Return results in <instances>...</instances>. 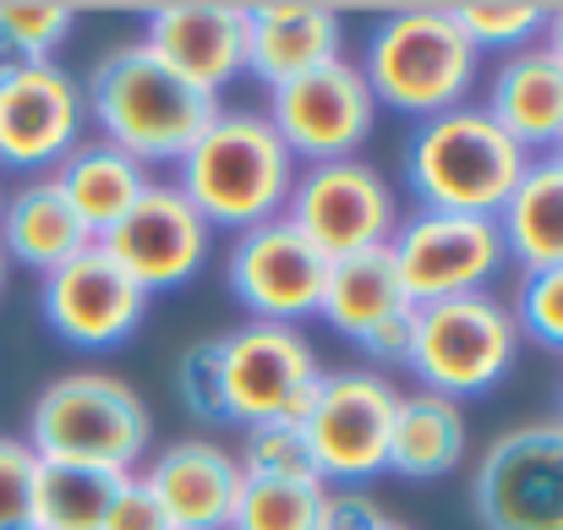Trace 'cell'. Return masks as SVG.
<instances>
[{
	"mask_svg": "<svg viewBox=\"0 0 563 530\" xmlns=\"http://www.w3.org/2000/svg\"><path fill=\"white\" fill-rule=\"evenodd\" d=\"M137 471H104V465H77V460H38L33 471V530H104V515L115 493Z\"/></svg>",
	"mask_w": 563,
	"mask_h": 530,
	"instance_id": "d4e9b609",
	"label": "cell"
},
{
	"mask_svg": "<svg viewBox=\"0 0 563 530\" xmlns=\"http://www.w3.org/2000/svg\"><path fill=\"white\" fill-rule=\"evenodd\" d=\"M465 460V410L432 388L399 394L394 427H388V460L383 471L410 482H438Z\"/></svg>",
	"mask_w": 563,
	"mask_h": 530,
	"instance_id": "603a6c76",
	"label": "cell"
},
{
	"mask_svg": "<svg viewBox=\"0 0 563 530\" xmlns=\"http://www.w3.org/2000/svg\"><path fill=\"white\" fill-rule=\"evenodd\" d=\"M460 33L482 49H498V55H515V49H531L542 44V27H548V5L542 0H460L449 5Z\"/></svg>",
	"mask_w": 563,
	"mask_h": 530,
	"instance_id": "4316f807",
	"label": "cell"
},
{
	"mask_svg": "<svg viewBox=\"0 0 563 530\" xmlns=\"http://www.w3.org/2000/svg\"><path fill=\"white\" fill-rule=\"evenodd\" d=\"M143 487L154 493L170 530H230L241 498V465L230 449L208 438H181L159 449V460L143 471Z\"/></svg>",
	"mask_w": 563,
	"mask_h": 530,
	"instance_id": "d6986e66",
	"label": "cell"
},
{
	"mask_svg": "<svg viewBox=\"0 0 563 530\" xmlns=\"http://www.w3.org/2000/svg\"><path fill=\"white\" fill-rule=\"evenodd\" d=\"M88 246H93V235L82 230V219L71 213V202L60 197V186L49 176L22 180L0 197V252H5V263L49 274Z\"/></svg>",
	"mask_w": 563,
	"mask_h": 530,
	"instance_id": "44dd1931",
	"label": "cell"
},
{
	"mask_svg": "<svg viewBox=\"0 0 563 530\" xmlns=\"http://www.w3.org/2000/svg\"><path fill=\"white\" fill-rule=\"evenodd\" d=\"M329 285V257L279 213L257 230H241L230 246V290L252 312V323H285L318 318Z\"/></svg>",
	"mask_w": 563,
	"mask_h": 530,
	"instance_id": "4fadbf2b",
	"label": "cell"
},
{
	"mask_svg": "<svg viewBox=\"0 0 563 530\" xmlns=\"http://www.w3.org/2000/svg\"><path fill=\"white\" fill-rule=\"evenodd\" d=\"M82 99H88V121H99L104 143L121 148L126 159H137L143 170L148 165H181L187 148L224 110L213 93L191 88L187 77H176L143 44L110 49L93 66Z\"/></svg>",
	"mask_w": 563,
	"mask_h": 530,
	"instance_id": "6da1fadb",
	"label": "cell"
},
{
	"mask_svg": "<svg viewBox=\"0 0 563 530\" xmlns=\"http://www.w3.org/2000/svg\"><path fill=\"white\" fill-rule=\"evenodd\" d=\"M329 60H345V16L323 0H257L246 5V71L263 88H285Z\"/></svg>",
	"mask_w": 563,
	"mask_h": 530,
	"instance_id": "ac0fdd59",
	"label": "cell"
},
{
	"mask_svg": "<svg viewBox=\"0 0 563 530\" xmlns=\"http://www.w3.org/2000/svg\"><path fill=\"white\" fill-rule=\"evenodd\" d=\"M176 170L181 197L208 219V230L235 235L279 219L296 186V159L263 110H219Z\"/></svg>",
	"mask_w": 563,
	"mask_h": 530,
	"instance_id": "7a4b0ae2",
	"label": "cell"
},
{
	"mask_svg": "<svg viewBox=\"0 0 563 530\" xmlns=\"http://www.w3.org/2000/svg\"><path fill=\"white\" fill-rule=\"evenodd\" d=\"M38 307H44V323L66 340V345H82V351H110L121 340H132L148 318V290L104 252V246H88L77 252L71 263L49 268L44 274V290H38Z\"/></svg>",
	"mask_w": 563,
	"mask_h": 530,
	"instance_id": "9a60e30c",
	"label": "cell"
},
{
	"mask_svg": "<svg viewBox=\"0 0 563 530\" xmlns=\"http://www.w3.org/2000/svg\"><path fill=\"white\" fill-rule=\"evenodd\" d=\"M362 77L373 88L377 110L432 121L443 110L471 104L482 55L460 33L449 5H399L373 27Z\"/></svg>",
	"mask_w": 563,
	"mask_h": 530,
	"instance_id": "277c9868",
	"label": "cell"
},
{
	"mask_svg": "<svg viewBox=\"0 0 563 530\" xmlns=\"http://www.w3.org/2000/svg\"><path fill=\"white\" fill-rule=\"evenodd\" d=\"M394 405H399V388L377 372H323V388H318V399L301 421L323 487L329 482H362V476L383 471Z\"/></svg>",
	"mask_w": 563,
	"mask_h": 530,
	"instance_id": "5bb4252c",
	"label": "cell"
},
{
	"mask_svg": "<svg viewBox=\"0 0 563 530\" xmlns=\"http://www.w3.org/2000/svg\"><path fill=\"white\" fill-rule=\"evenodd\" d=\"M399 307H410V301H405V290H399V274H394L388 246H367V252H351V257H334V263H329V285H323L318 318H323L334 334L362 340L373 323H383V318L399 312Z\"/></svg>",
	"mask_w": 563,
	"mask_h": 530,
	"instance_id": "484cf974",
	"label": "cell"
},
{
	"mask_svg": "<svg viewBox=\"0 0 563 530\" xmlns=\"http://www.w3.org/2000/svg\"><path fill=\"white\" fill-rule=\"evenodd\" d=\"M93 246H104L154 296V290H181V285H191L202 274L208 246H213V230L181 197L176 180H148V191L137 197V208L110 235H99Z\"/></svg>",
	"mask_w": 563,
	"mask_h": 530,
	"instance_id": "2e32d148",
	"label": "cell"
},
{
	"mask_svg": "<svg viewBox=\"0 0 563 530\" xmlns=\"http://www.w3.org/2000/svg\"><path fill=\"white\" fill-rule=\"evenodd\" d=\"M0 197H5V186H0Z\"/></svg>",
	"mask_w": 563,
	"mask_h": 530,
	"instance_id": "60d3db41",
	"label": "cell"
},
{
	"mask_svg": "<svg viewBox=\"0 0 563 530\" xmlns=\"http://www.w3.org/2000/svg\"><path fill=\"white\" fill-rule=\"evenodd\" d=\"M515 329L520 340H537L548 351H563V268H537L515 290Z\"/></svg>",
	"mask_w": 563,
	"mask_h": 530,
	"instance_id": "4dcf8cb0",
	"label": "cell"
},
{
	"mask_svg": "<svg viewBox=\"0 0 563 530\" xmlns=\"http://www.w3.org/2000/svg\"><path fill=\"white\" fill-rule=\"evenodd\" d=\"M268 126L290 148V159L329 165V159H356L362 143L377 126V99L351 60H329L285 88H268Z\"/></svg>",
	"mask_w": 563,
	"mask_h": 530,
	"instance_id": "8fae6325",
	"label": "cell"
},
{
	"mask_svg": "<svg viewBox=\"0 0 563 530\" xmlns=\"http://www.w3.org/2000/svg\"><path fill=\"white\" fill-rule=\"evenodd\" d=\"M224 345V416L241 427L263 421H307L318 388H323V361L307 345L301 329L285 323H246L219 340Z\"/></svg>",
	"mask_w": 563,
	"mask_h": 530,
	"instance_id": "9c48e42d",
	"label": "cell"
},
{
	"mask_svg": "<svg viewBox=\"0 0 563 530\" xmlns=\"http://www.w3.org/2000/svg\"><path fill=\"white\" fill-rule=\"evenodd\" d=\"M176 394L197 421H219L224 416V345L219 340H197L176 361Z\"/></svg>",
	"mask_w": 563,
	"mask_h": 530,
	"instance_id": "1f68e13d",
	"label": "cell"
},
{
	"mask_svg": "<svg viewBox=\"0 0 563 530\" xmlns=\"http://www.w3.org/2000/svg\"><path fill=\"white\" fill-rule=\"evenodd\" d=\"M498 230L509 257L537 274V268H563V159H531V170L498 208Z\"/></svg>",
	"mask_w": 563,
	"mask_h": 530,
	"instance_id": "cb8c5ba5",
	"label": "cell"
},
{
	"mask_svg": "<svg viewBox=\"0 0 563 530\" xmlns=\"http://www.w3.org/2000/svg\"><path fill=\"white\" fill-rule=\"evenodd\" d=\"M235 465H241V482H323L301 421L246 427V443H241Z\"/></svg>",
	"mask_w": 563,
	"mask_h": 530,
	"instance_id": "83f0119b",
	"label": "cell"
},
{
	"mask_svg": "<svg viewBox=\"0 0 563 530\" xmlns=\"http://www.w3.org/2000/svg\"><path fill=\"white\" fill-rule=\"evenodd\" d=\"M356 345L373 355L377 366H410V351H416V307L388 312V318H383V323H373Z\"/></svg>",
	"mask_w": 563,
	"mask_h": 530,
	"instance_id": "e575fe53",
	"label": "cell"
},
{
	"mask_svg": "<svg viewBox=\"0 0 563 530\" xmlns=\"http://www.w3.org/2000/svg\"><path fill=\"white\" fill-rule=\"evenodd\" d=\"M285 219L334 263L367 246H388L394 224H399V202L394 186L383 180L377 165L356 159H329V165H307L296 170Z\"/></svg>",
	"mask_w": 563,
	"mask_h": 530,
	"instance_id": "30bf717a",
	"label": "cell"
},
{
	"mask_svg": "<svg viewBox=\"0 0 563 530\" xmlns=\"http://www.w3.org/2000/svg\"><path fill=\"white\" fill-rule=\"evenodd\" d=\"M104 530H170V520L159 515V504L143 487V476H126V487L115 493V504L104 515Z\"/></svg>",
	"mask_w": 563,
	"mask_h": 530,
	"instance_id": "d590c367",
	"label": "cell"
},
{
	"mask_svg": "<svg viewBox=\"0 0 563 530\" xmlns=\"http://www.w3.org/2000/svg\"><path fill=\"white\" fill-rule=\"evenodd\" d=\"M471 504L482 530H563V416L498 432L476 465Z\"/></svg>",
	"mask_w": 563,
	"mask_h": 530,
	"instance_id": "ba28073f",
	"label": "cell"
},
{
	"mask_svg": "<svg viewBox=\"0 0 563 530\" xmlns=\"http://www.w3.org/2000/svg\"><path fill=\"white\" fill-rule=\"evenodd\" d=\"M38 460H77L104 471H137L154 443V416L132 383L115 372H66L38 388L27 410V438Z\"/></svg>",
	"mask_w": 563,
	"mask_h": 530,
	"instance_id": "5b68a950",
	"label": "cell"
},
{
	"mask_svg": "<svg viewBox=\"0 0 563 530\" xmlns=\"http://www.w3.org/2000/svg\"><path fill=\"white\" fill-rule=\"evenodd\" d=\"M5 268H11V263H5V252H0V290H5Z\"/></svg>",
	"mask_w": 563,
	"mask_h": 530,
	"instance_id": "f35d334b",
	"label": "cell"
},
{
	"mask_svg": "<svg viewBox=\"0 0 563 530\" xmlns=\"http://www.w3.org/2000/svg\"><path fill=\"white\" fill-rule=\"evenodd\" d=\"M542 49L563 66V5H548V27H542Z\"/></svg>",
	"mask_w": 563,
	"mask_h": 530,
	"instance_id": "8d00e7d4",
	"label": "cell"
},
{
	"mask_svg": "<svg viewBox=\"0 0 563 530\" xmlns=\"http://www.w3.org/2000/svg\"><path fill=\"white\" fill-rule=\"evenodd\" d=\"M137 44L154 49L191 88L219 99L246 71V5H235V0H165L148 11V27Z\"/></svg>",
	"mask_w": 563,
	"mask_h": 530,
	"instance_id": "e0dca14e",
	"label": "cell"
},
{
	"mask_svg": "<svg viewBox=\"0 0 563 530\" xmlns=\"http://www.w3.org/2000/svg\"><path fill=\"white\" fill-rule=\"evenodd\" d=\"M377 530H410V526H405V520H383Z\"/></svg>",
	"mask_w": 563,
	"mask_h": 530,
	"instance_id": "74e56055",
	"label": "cell"
},
{
	"mask_svg": "<svg viewBox=\"0 0 563 530\" xmlns=\"http://www.w3.org/2000/svg\"><path fill=\"white\" fill-rule=\"evenodd\" d=\"M77 5L66 0H0V44L16 60H55V49L71 38Z\"/></svg>",
	"mask_w": 563,
	"mask_h": 530,
	"instance_id": "f546056e",
	"label": "cell"
},
{
	"mask_svg": "<svg viewBox=\"0 0 563 530\" xmlns=\"http://www.w3.org/2000/svg\"><path fill=\"white\" fill-rule=\"evenodd\" d=\"M388 257H394V274H399V290L410 307L476 296L509 268V246H504L498 219L427 213V208H416L410 219L394 224Z\"/></svg>",
	"mask_w": 563,
	"mask_h": 530,
	"instance_id": "52a82bcc",
	"label": "cell"
},
{
	"mask_svg": "<svg viewBox=\"0 0 563 530\" xmlns=\"http://www.w3.org/2000/svg\"><path fill=\"white\" fill-rule=\"evenodd\" d=\"M33 471H38V454H33L22 438H5V432H0V530L27 526Z\"/></svg>",
	"mask_w": 563,
	"mask_h": 530,
	"instance_id": "d6a6232c",
	"label": "cell"
},
{
	"mask_svg": "<svg viewBox=\"0 0 563 530\" xmlns=\"http://www.w3.org/2000/svg\"><path fill=\"white\" fill-rule=\"evenodd\" d=\"M531 170V154L482 110L460 104L416 126L405 148V186L427 213L498 219L509 191Z\"/></svg>",
	"mask_w": 563,
	"mask_h": 530,
	"instance_id": "3957f363",
	"label": "cell"
},
{
	"mask_svg": "<svg viewBox=\"0 0 563 530\" xmlns=\"http://www.w3.org/2000/svg\"><path fill=\"white\" fill-rule=\"evenodd\" d=\"M323 482H241L230 530H312Z\"/></svg>",
	"mask_w": 563,
	"mask_h": 530,
	"instance_id": "f1b7e54d",
	"label": "cell"
},
{
	"mask_svg": "<svg viewBox=\"0 0 563 530\" xmlns=\"http://www.w3.org/2000/svg\"><path fill=\"white\" fill-rule=\"evenodd\" d=\"M49 180L60 186V197L71 202V213L82 219V230L99 241V235H110L132 208H137V197L148 191V170L137 165V159H126L121 148H110L104 137L99 143H77L55 170Z\"/></svg>",
	"mask_w": 563,
	"mask_h": 530,
	"instance_id": "7402d4cb",
	"label": "cell"
},
{
	"mask_svg": "<svg viewBox=\"0 0 563 530\" xmlns=\"http://www.w3.org/2000/svg\"><path fill=\"white\" fill-rule=\"evenodd\" d=\"M388 520L377 509L373 493L362 487H323V504H318V526L312 530H377Z\"/></svg>",
	"mask_w": 563,
	"mask_h": 530,
	"instance_id": "836d02e7",
	"label": "cell"
},
{
	"mask_svg": "<svg viewBox=\"0 0 563 530\" xmlns=\"http://www.w3.org/2000/svg\"><path fill=\"white\" fill-rule=\"evenodd\" d=\"M16 530H33V526H16Z\"/></svg>",
	"mask_w": 563,
	"mask_h": 530,
	"instance_id": "ab89813d",
	"label": "cell"
},
{
	"mask_svg": "<svg viewBox=\"0 0 563 530\" xmlns=\"http://www.w3.org/2000/svg\"><path fill=\"white\" fill-rule=\"evenodd\" d=\"M515 355H520L515 312L493 290L416 307L410 372L421 377V388H432L454 405L471 399V394H487L498 377H509Z\"/></svg>",
	"mask_w": 563,
	"mask_h": 530,
	"instance_id": "8992f818",
	"label": "cell"
},
{
	"mask_svg": "<svg viewBox=\"0 0 563 530\" xmlns=\"http://www.w3.org/2000/svg\"><path fill=\"white\" fill-rule=\"evenodd\" d=\"M559 159H563V148H559Z\"/></svg>",
	"mask_w": 563,
	"mask_h": 530,
	"instance_id": "b9f144b4",
	"label": "cell"
},
{
	"mask_svg": "<svg viewBox=\"0 0 563 530\" xmlns=\"http://www.w3.org/2000/svg\"><path fill=\"white\" fill-rule=\"evenodd\" d=\"M526 154H559L563 148V66L542 49H515L498 60L493 82H487V104H482Z\"/></svg>",
	"mask_w": 563,
	"mask_h": 530,
	"instance_id": "ffe728a7",
	"label": "cell"
},
{
	"mask_svg": "<svg viewBox=\"0 0 563 530\" xmlns=\"http://www.w3.org/2000/svg\"><path fill=\"white\" fill-rule=\"evenodd\" d=\"M88 126L82 82L60 60H33L0 82V170L49 176Z\"/></svg>",
	"mask_w": 563,
	"mask_h": 530,
	"instance_id": "7c38bea8",
	"label": "cell"
}]
</instances>
